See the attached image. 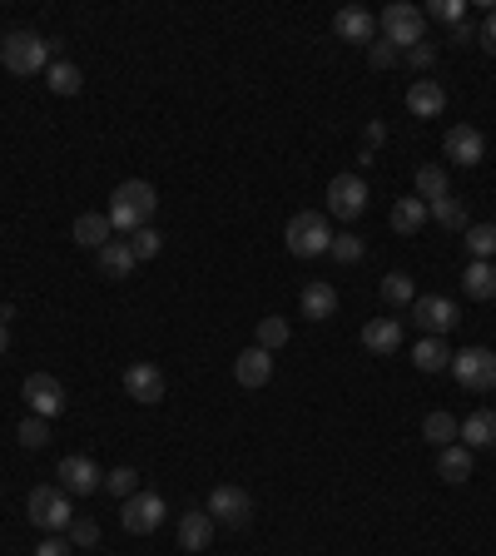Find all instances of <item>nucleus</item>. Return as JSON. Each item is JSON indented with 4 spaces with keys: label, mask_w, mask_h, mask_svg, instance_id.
Listing matches in <instances>:
<instances>
[{
    "label": "nucleus",
    "mask_w": 496,
    "mask_h": 556,
    "mask_svg": "<svg viewBox=\"0 0 496 556\" xmlns=\"http://www.w3.org/2000/svg\"><path fill=\"white\" fill-rule=\"evenodd\" d=\"M20 398L30 403V417L55 422V417L65 413V388H60V378H50V373H30L25 388H20Z\"/></svg>",
    "instance_id": "nucleus-10"
},
{
    "label": "nucleus",
    "mask_w": 496,
    "mask_h": 556,
    "mask_svg": "<svg viewBox=\"0 0 496 556\" xmlns=\"http://www.w3.org/2000/svg\"><path fill=\"white\" fill-rule=\"evenodd\" d=\"M407 65H412V70H432V65H437V50L422 40V45H412V50H407Z\"/></svg>",
    "instance_id": "nucleus-42"
},
{
    "label": "nucleus",
    "mask_w": 496,
    "mask_h": 556,
    "mask_svg": "<svg viewBox=\"0 0 496 556\" xmlns=\"http://www.w3.org/2000/svg\"><path fill=\"white\" fill-rule=\"evenodd\" d=\"M55 477H60V487H65L70 497H90L95 487H105V472L95 467V457H80V452H70V457H60V467H55Z\"/></svg>",
    "instance_id": "nucleus-12"
},
{
    "label": "nucleus",
    "mask_w": 496,
    "mask_h": 556,
    "mask_svg": "<svg viewBox=\"0 0 496 556\" xmlns=\"http://www.w3.org/2000/svg\"><path fill=\"white\" fill-rule=\"evenodd\" d=\"M422 437L432 442V447H452L457 437H462V422L447 413V408H437V413H427L422 417Z\"/></svg>",
    "instance_id": "nucleus-26"
},
{
    "label": "nucleus",
    "mask_w": 496,
    "mask_h": 556,
    "mask_svg": "<svg viewBox=\"0 0 496 556\" xmlns=\"http://www.w3.org/2000/svg\"><path fill=\"white\" fill-rule=\"evenodd\" d=\"M412 363H417L422 373H447V368H452V348H447V338H422V343L412 348Z\"/></svg>",
    "instance_id": "nucleus-25"
},
{
    "label": "nucleus",
    "mask_w": 496,
    "mask_h": 556,
    "mask_svg": "<svg viewBox=\"0 0 496 556\" xmlns=\"http://www.w3.org/2000/svg\"><path fill=\"white\" fill-rule=\"evenodd\" d=\"M214 542V517L209 512H184L179 517V547L184 552H209Z\"/></svg>",
    "instance_id": "nucleus-19"
},
{
    "label": "nucleus",
    "mask_w": 496,
    "mask_h": 556,
    "mask_svg": "<svg viewBox=\"0 0 496 556\" xmlns=\"http://www.w3.org/2000/svg\"><path fill=\"white\" fill-rule=\"evenodd\" d=\"M363 348L368 353H397L402 348V323L397 318H368L363 323Z\"/></svg>",
    "instance_id": "nucleus-21"
},
{
    "label": "nucleus",
    "mask_w": 496,
    "mask_h": 556,
    "mask_svg": "<svg viewBox=\"0 0 496 556\" xmlns=\"http://www.w3.org/2000/svg\"><path fill=\"white\" fill-rule=\"evenodd\" d=\"M477 40L487 45V55H496V10L482 15V25H477Z\"/></svg>",
    "instance_id": "nucleus-43"
},
{
    "label": "nucleus",
    "mask_w": 496,
    "mask_h": 556,
    "mask_svg": "<svg viewBox=\"0 0 496 556\" xmlns=\"http://www.w3.org/2000/svg\"><path fill=\"white\" fill-rule=\"evenodd\" d=\"M467 249H472V259H477V264H492L496 224H472V229H467Z\"/></svg>",
    "instance_id": "nucleus-34"
},
{
    "label": "nucleus",
    "mask_w": 496,
    "mask_h": 556,
    "mask_svg": "<svg viewBox=\"0 0 496 556\" xmlns=\"http://www.w3.org/2000/svg\"><path fill=\"white\" fill-rule=\"evenodd\" d=\"M462 447H467V452H487V447H496V413L492 408H477V413L462 422Z\"/></svg>",
    "instance_id": "nucleus-20"
},
{
    "label": "nucleus",
    "mask_w": 496,
    "mask_h": 556,
    "mask_svg": "<svg viewBox=\"0 0 496 556\" xmlns=\"http://www.w3.org/2000/svg\"><path fill=\"white\" fill-rule=\"evenodd\" d=\"M283 244H288V254H293V259H318V254H328V244H333L328 214H318V209L293 214V219H288V229H283Z\"/></svg>",
    "instance_id": "nucleus-3"
},
{
    "label": "nucleus",
    "mask_w": 496,
    "mask_h": 556,
    "mask_svg": "<svg viewBox=\"0 0 496 556\" xmlns=\"http://www.w3.org/2000/svg\"><path fill=\"white\" fill-rule=\"evenodd\" d=\"M209 517H214V527L244 532L248 522H253V502H248L244 487H214V497H209Z\"/></svg>",
    "instance_id": "nucleus-11"
},
{
    "label": "nucleus",
    "mask_w": 496,
    "mask_h": 556,
    "mask_svg": "<svg viewBox=\"0 0 496 556\" xmlns=\"http://www.w3.org/2000/svg\"><path fill=\"white\" fill-rule=\"evenodd\" d=\"M427 219H437V224H447V229H472V219H467V209H462V199H432L427 204Z\"/></svg>",
    "instance_id": "nucleus-32"
},
{
    "label": "nucleus",
    "mask_w": 496,
    "mask_h": 556,
    "mask_svg": "<svg viewBox=\"0 0 496 556\" xmlns=\"http://www.w3.org/2000/svg\"><path fill=\"white\" fill-rule=\"evenodd\" d=\"M129 249H134V259H139V264H144V259H159L164 234H159L154 224H144V229H134V234H129Z\"/></svg>",
    "instance_id": "nucleus-35"
},
{
    "label": "nucleus",
    "mask_w": 496,
    "mask_h": 556,
    "mask_svg": "<svg viewBox=\"0 0 496 556\" xmlns=\"http://www.w3.org/2000/svg\"><path fill=\"white\" fill-rule=\"evenodd\" d=\"M422 15H432V20H442V25H457V20H462V0H432Z\"/></svg>",
    "instance_id": "nucleus-41"
},
{
    "label": "nucleus",
    "mask_w": 496,
    "mask_h": 556,
    "mask_svg": "<svg viewBox=\"0 0 496 556\" xmlns=\"http://www.w3.org/2000/svg\"><path fill=\"white\" fill-rule=\"evenodd\" d=\"M363 139H368V149H372V144H382V139H387V130H382V120H368V135H363Z\"/></svg>",
    "instance_id": "nucleus-46"
},
{
    "label": "nucleus",
    "mask_w": 496,
    "mask_h": 556,
    "mask_svg": "<svg viewBox=\"0 0 496 556\" xmlns=\"http://www.w3.org/2000/svg\"><path fill=\"white\" fill-rule=\"evenodd\" d=\"M105 492L124 502V497H134V492H139V477H134L129 467H115V472H105Z\"/></svg>",
    "instance_id": "nucleus-38"
},
{
    "label": "nucleus",
    "mask_w": 496,
    "mask_h": 556,
    "mask_svg": "<svg viewBox=\"0 0 496 556\" xmlns=\"http://www.w3.org/2000/svg\"><path fill=\"white\" fill-rule=\"evenodd\" d=\"M452 378L467 393H492L496 388V353L492 348H462L452 353Z\"/></svg>",
    "instance_id": "nucleus-6"
},
{
    "label": "nucleus",
    "mask_w": 496,
    "mask_h": 556,
    "mask_svg": "<svg viewBox=\"0 0 496 556\" xmlns=\"http://www.w3.org/2000/svg\"><path fill=\"white\" fill-rule=\"evenodd\" d=\"M412 323H417L427 338H447V333L462 323V308H457L452 298H442V293H422V298L412 303Z\"/></svg>",
    "instance_id": "nucleus-7"
},
{
    "label": "nucleus",
    "mask_w": 496,
    "mask_h": 556,
    "mask_svg": "<svg viewBox=\"0 0 496 556\" xmlns=\"http://www.w3.org/2000/svg\"><path fill=\"white\" fill-rule=\"evenodd\" d=\"M462 288H467V298H482V303H492L496 298V264H467V274H462Z\"/></svg>",
    "instance_id": "nucleus-28"
},
{
    "label": "nucleus",
    "mask_w": 496,
    "mask_h": 556,
    "mask_svg": "<svg viewBox=\"0 0 496 556\" xmlns=\"http://www.w3.org/2000/svg\"><path fill=\"white\" fill-rule=\"evenodd\" d=\"M333 30H338V40L372 45V35H377V15H372V10H363V5H343V10L333 15Z\"/></svg>",
    "instance_id": "nucleus-15"
},
{
    "label": "nucleus",
    "mask_w": 496,
    "mask_h": 556,
    "mask_svg": "<svg viewBox=\"0 0 496 556\" xmlns=\"http://www.w3.org/2000/svg\"><path fill=\"white\" fill-rule=\"evenodd\" d=\"M442 154H447L452 164L472 169V164H482V159H487V135H482L477 125H452L447 139H442Z\"/></svg>",
    "instance_id": "nucleus-13"
},
{
    "label": "nucleus",
    "mask_w": 496,
    "mask_h": 556,
    "mask_svg": "<svg viewBox=\"0 0 496 556\" xmlns=\"http://www.w3.org/2000/svg\"><path fill=\"white\" fill-rule=\"evenodd\" d=\"M50 40L35 35V30H5L0 35V60L10 75H45L50 70Z\"/></svg>",
    "instance_id": "nucleus-2"
},
{
    "label": "nucleus",
    "mask_w": 496,
    "mask_h": 556,
    "mask_svg": "<svg viewBox=\"0 0 496 556\" xmlns=\"http://www.w3.org/2000/svg\"><path fill=\"white\" fill-rule=\"evenodd\" d=\"M467 40H477V20H467V15H462V20L452 25V45H467Z\"/></svg>",
    "instance_id": "nucleus-45"
},
{
    "label": "nucleus",
    "mask_w": 496,
    "mask_h": 556,
    "mask_svg": "<svg viewBox=\"0 0 496 556\" xmlns=\"http://www.w3.org/2000/svg\"><path fill=\"white\" fill-rule=\"evenodd\" d=\"M100 542V522L95 517H75L70 522V547H95Z\"/></svg>",
    "instance_id": "nucleus-39"
},
{
    "label": "nucleus",
    "mask_w": 496,
    "mask_h": 556,
    "mask_svg": "<svg viewBox=\"0 0 496 556\" xmlns=\"http://www.w3.org/2000/svg\"><path fill=\"white\" fill-rule=\"evenodd\" d=\"M422 25H427V15H422L417 5H407V0H392V5L377 15V30H382V40H392L397 50H412V45H422Z\"/></svg>",
    "instance_id": "nucleus-5"
},
{
    "label": "nucleus",
    "mask_w": 496,
    "mask_h": 556,
    "mask_svg": "<svg viewBox=\"0 0 496 556\" xmlns=\"http://www.w3.org/2000/svg\"><path fill=\"white\" fill-rule=\"evenodd\" d=\"M134 269H139V259H134L129 239H110V244L100 249V274L105 278H129Z\"/></svg>",
    "instance_id": "nucleus-22"
},
{
    "label": "nucleus",
    "mask_w": 496,
    "mask_h": 556,
    "mask_svg": "<svg viewBox=\"0 0 496 556\" xmlns=\"http://www.w3.org/2000/svg\"><path fill=\"white\" fill-rule=\"evenodd\" d=\"M234 378H239L244 388H263V383L273 378V353H268V348H258V343L244 348V353L234 358Z\"/></svg>",
    "instance_id": "nucleus-17"
},
{
    "label": "nucleus",
    "mask_w": 496,
    "mask_h": 556,
    "mask_svg": "<svg viewBox=\"0 0 496 556\" xmlns=\"http://www.w3.org/2000/svg\"><path fill=\"white\" fill-rule=\"evenodd\" d=\"M15 437H20V447L40 452V447H50V422H45V417H25V422L15 427Z\"/></svg>",
    "instance_id": "nucleus-36"
},
{
    "label": "nucleus",
    "mask_w": 496,
    "mask_h": 556,
    "mask_svg": "<svg viewBox=\"0 0 496 556\" xmlns=\"http://www.w3.org/2000/svg\"><path fill=\"white\" fill-rule=\"evenodd\" d=\"M363 209H368V184H363L358 174H338V179H328V214H333V219L353 224Z\"/></svg>",
    "instance_id": "nucleus-9"
},
{
    "label": "nucleus",
    "mask_w": 496,
    "mask_h": 556,
    "mask_svg": "<svg viewBox=\"0 0 496 556\" xmlns=\"http://www.w3.org/2000/svg\"><path fill=\"white\" fill-rule=\"evenodd\" d=\"M417 194H422V204L447 199V194H452V189H447V169H442V164H422V169H417Z\"/></svg>",
    "instance_id": "nucleus-31"
},
{
    "label": "nucleus",
    "mask_w": 496,
    "mask_h": 556,
    "mask_svg": "<svg viewBox=\"0 0 496 556\" xmlns=\"http://www.w3.org/2000/svg\"><path fill=\"white\" fill-rule=\"evenodd\" d=\"M5 348H10V328L0 323V358H5Z\"/></svg>",
    "instance_id": "nucleus-47"
},
{
    "label": "nucleus",
    "mask_w": 496,
    "mask_h": 556,
    "mask_svg": "<svg viewBox=\"0 0 496 556\" xmlns=\"http://www.w3.org/2000/svg\"><path fill=\"white\" fill-rule=\"evenodd\" d=\"M338 313V288L328 283V278H313L308 288H303V318H318V323H328Z\"/></svg>",
    "instance_id": "nucleus-18"
},
{
    "label": "nucleus",
    "mask_w": 496,
    "mask_h": 556,
    "mask_svg": "<svg viewBox=\"0 0 496 556\" xmlns=\"http://www.w3.org/2000/svg\"><path fill=\"white\" fill-rule=\"evenodd\" d=\"M35 556H70V537H45L35 547Z\"/></svg>",
    "instance_id": "nucleus-44"
},
{
    "label": "nucleus",
    "mask_w": 496,
    "mask_h": 556,
    "mask_svg": "<svg viewBox=\"0 0 496 556\" xmlns=\"http://www.w3.org/2000/svg\"><path fill=\"white\" fill-rule=\"evenodd\" d=\"M328 254H333L338 264H358V259L368 254V239H363V234H353V229H343V234H333Z\"/></svg>",
    "instance_id": "nucleus-33"
},
{
    "label": "nucleus",
    "mask_w": 496,
    "mask_h": 556,
    "mask_svg": "<svg viewBox=\"0 0 496 556\" xmlns=\"http://www.w3.org/2000/svg\"><path fill=\"white\" fill-rule=\"evenodd\" d=\"M422 224H427V204L422 199H397L392 204V229L397 234H417Z\"/></svg>",
    "instance_id": "nucleus-30"
},
{
    "label": "nucleus",
    "mask_w": 496,
    "mask_h": 556,
    "mask_svg": "<svg viewBox=\"0 0 496 556\" xmlns=\"http://www.w3.org/2000/svg\"><path fill=\"white\" fill-rule=\"evenodd\" d=\"M110 229H115L110 214H80V219H75V244H85V249L100 254V249L110 244Z\"/></svg>",
    "instance_id": "nucleus-24"
},
{
    "label": "nucleus",
    "mask_w": 496,
    "mask_h": 556,
    "mask_svg": "<svg viewBox=\"0 0 496 556\" xmlns=\"http://www.w3.org/2000/svg\"><path fill=\"white\" fill-rule=\"evenodd\" d=\"M437 477H447L452 487H457V482H467V477H472V452H467L462 442L437 447Z\"/></svg>",
    "instance_id": "nucleus-23"
},
{
    "label": "nucleus",
    "mask_w": 496,
    "mask_h": 556,
    "mask_svg": "<svg viewBox=\"0 0 496 556\" xmlns=\"http://www.w3.org/2000/svg\"><path fill=\"white\" fill-rule=\"evenodd\" d=\"M159 522H164V497H159V492H134V497H124V507H120L124 532L149 537V532H159Z\"/></svg>",
    "instance_id": "nucleus-8"
},
{
    "label": "nucleus",
    "mask_w": 496,
    "mask_h": 556,
    "mask_svg": "<svg viewBox=\"0 0 496 556\" xmlns=\"http://www.w3.org/2000/svg\"><path fill=\"white\" fill-rule=\"evenodd\" d=\"M382 303H392V308H412V303H417V283H412V274L392 269V274L382 278Z\"/></svg>",
    "instance_id": "nucleus-29"
},
{
    "label": "nucleus",
    "mask_w": 496,
    "mask_h": 556,
    "mask_svg": "<svg viewBox=\"0 0 496 556\" xmlns=\"http://www.w3.org/2000/svg\"><path fill=\"white\" fill-rule=\"evenodd\" d=\"M288 343V318H258V348H283Z\"/></svg>",
    "instance_id": "nucleus-37"
},
{
    "label": "nucleus",
    "mask_w": 496,
    "mask_h": 556,
    "mask_svg": "<svg viewBox=\"0 0 496 556\" xmlns=\"http://www.w3.org/2000/svg\"><path fill=\"white\" fill-rule=\"evenodd\" d=\"M45 85H50V95H80V90H85V75H80V65H70V60H50Z\"/></svg>",
    "instance_id": "nucleus-27"
},
{
    "label": "nucleus",
    "mask_w": 496,
    "mask_h": 556,
    "mask_svg": "<svg viewBox=\"0 0 496 556\" xmlns=\"http://www.w3.org/2000/svg\"><path fill=\"white\" fill-rule=\"evenodd\" d=\"M25 512H30V522H35L45 537H60V532H70V522H75L65 487H35L30 502H25Z\"/></svg>",
    "instance_id": "nucleus-4"
},
{
    "label": "nucleus",
    "mask_w": 496,
    "mask_h": 556,
    "mask_svg": "<svg viewBox=\"0 0 496 556\" xmlns=\"http://www.w3.org/2000/svg\"><path fill=\"white\" fill-rule=\"evenodd\" d=\"M407 110H412L417 120H437V115L447 110V90H442L437 80H412V85H407Z\"/></svg>",
    "instance_id": "nucleus-16"
},
{
    "label": "nucleus",
    "mask_w": 496,
    "mask_h": 556,
    "mask_svg": "<svg viewBox=\"0 0 496 556\" xmlns=\"http://www.w3.org/2000/svg\"><path fill=\"white\" fill-rule=\"evenodd\" d=\"M397 55H402V50H397L392 40H372V45H368L372 70H392V65H397Z\"/></svg>",
    "instance_id": "nucleus-40"
},
{
    "label": "nucleus",
    "mask_w": 496,
    "mask_h": 556,
    "mask_svg": "<svg viewBox=\"0 0 496 556\" xmlns=\"http://www.w3.org/2000/svg\"><path fill=\"white\" fill-rule=\"evenodd\" d=\"M164 388H169V383H164V373H159L154 363H129V368H124V393H129L134 403L154 408V403L164 398Z\"/></svg>",
    "instance_id": "nucleus-14"
},
{
    "label": "nucleus",
    "mask_w": 496,
    "mask_h": 556,
    "mask_svg": "<svg viewBox=\"0 0 496 556\" xmlns=\"http://www.w3.org/2000/svg\"><path fill=\"white\" fill-rule=\"evenodd\" d=\"M154 214H159V189H154L149 179H124V184H115V194H110V224H115L120 234L144 229Z\"/></svg>",
    "instance_id": "nucleus-1"
}]
</instances>
